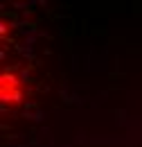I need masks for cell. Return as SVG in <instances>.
Returning <instances> with one entry per match:
<instances>
[{
    "label": "cell",
    "instance_id": "1",
    "mask_svg": "<svg viewBox=\"0 0 142 147\" xmlns=\"http://www.w3.org/2000/svg\"><path fill=\"white\" fill-rule=\"evenodd\" d=\"M23 97L20 91V82L14 73H2L0 77V100L2 104H18Z\"/></svg>",
    "mask_w": 142,
    "mask_h": 147
}]
</instances>
